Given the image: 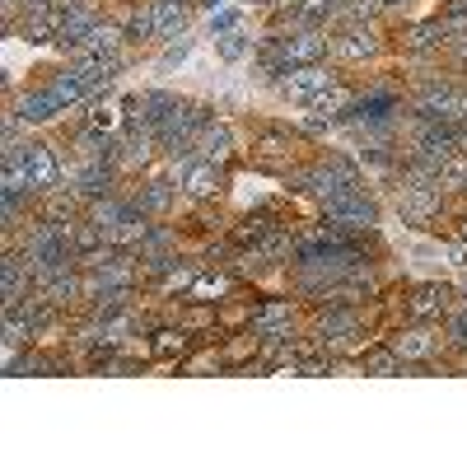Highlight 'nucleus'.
Listing matches in <instances>:
<instances>
[{"label":"nucleus","mask_w":467,"mask_h":467,"mask_svg":"<svg viewBox=\"0 0 467 467\" xmlns=\"http://www.w3.org/2000/svg\"><path fill=\"white\" fill-rule=\"evenodd\" d=\"M169 178L178 182V192H182V197H192V202H211V197H220V192H224V164L202 160L197 150L169 160Z\"/></svg>","instance_id":"nucleus-1"},{"label":"nucleus","mask_w":467,"mask_h":467,"mask_svg":"<svg viewBox=\"0 0 467 467\" xmlns=\"http://www.w3.org/2000/svg\"><path fill=\"white\" fill-rule=\"evenodd\" d=\"M24 178L33 187V197H52L66 178V160L57 154L52 140H37V136H24Z\"/></svg>","instance_id":"nucleus-2"},{"label":"nucleus","mask_w":467,"mask_h":467,"mask_svg":"<svg viewBox=\"0 0 467 467\" xmlns=\"http://www.w3.org/2000/svg\"><path fill=\"white\" fill-rule=\"evenodd\" d=\"M332 85H337V70L323 66V61H318V66H290L281 80H276V89H281L290 103H304V108H314Z\"/></svg>","instance_id":"nucleus-3"},{"label":"nucleus","mask_w":467,"mask_h":467,"mask_svg":"<svg viewBox=\"0 0 467 467\" xmlns=\"http://www.w3.org/2000/svg\"><path fill=\"white\" fill-rule=\"evenodd\" d=\"M323 211L337 229H350V234H374V224H379V206H374V197H365V187L323 202Z\"/></svg>","instance_id":"nucleus-4"},{"label":"nucleus","mask_w":467,"mask_h":467,"mask_svg":"<svg viewBox=\"0 0 467 467\" xmlns=\"http://www.w3.org/2000/svg\"><path fill=\"white\" fill-rule=\"evenodd\" d=\"M416 117L420 122H467V89L425 85L416 94Z\"/></svg>","instance_id":"nucleus-5"},{"label":"nucleus","mask_w":467,"mask_h":467,"mask_svg":"<svg viewBox=\"0 0 467 467\" xmlns=\"http://www.w3.org/2000/svg\"><path fill=\"white\" fill-rule=\"evenodd\" d=\"M122 47H127V33H122V24H112V19H99L80 43H75L66 57L75 61V66H85V61H108V57H122Z\"/></svg>","instance_id":"nucleus-6"},{"label":"nucleus","mask_w":467,"mask_h":467,"mask_svg":"<svg viewBox=\"0 0 467 467\" xmlns=\"http://www.w3.org/2000/svg\"><path fill=\"white\" fill-rule=\"evenodd\" d=\"M440 182L431 178V173H416L411 169V182L398 192V206H402V215L411 220V224H431L435 215H440Z\"/></svg>","instance_id":"nucleus-7"},{"label":"nucleus","mask_w":467,"mask_h":467,"mask_svg":"<svg viewBox=\"0 0 467 467\" xmlns=\"http://www.w3.org/2000/svg\"><path fill=\"white\" fill-rule=\"evenodd\" d=\"M66 108H70V103H66V94H61L52 80H43V85L24 89V94H19V103H15V112H19V122H24V127L57 122V117H61Z\"/></svg>","instance_id":"nucleus-8"},{"label":"nucleus","mask_w":467,"mask_h":467,"mask_svg":"<svg viewBox=\"0 0 467 467\" xmlns=\"http://www.w3.org/2000/svg\"><path fill=\"white\" fill-rule=\"evenodd\" d=\"M402 112V99L393 89H374L365 99H356V108H350L346 117V127H365V131H383V127H393V117Z\"/></svg>","instance_id":"nucleus-9"},{"label":"nucleus","mask_w":467,"mask_h":467,"mask_svg":"<svg viewBox=\"0 0 467 467\" xmlns=\"http://www.w3.org/2000/svg\"><path fill=\"white\" fill-rule=\"evenodd\" d=\"M290 327H295V304L290 299H271V304H262V308L248 314V332H257L266 346L290 341Z\"/></svg>","instance_id":"nucleus-10"},{"label":"nucleus","mask_w":467,"mask_h":467,"mask_svg":"<svg viewBox=\"0 0 467 467\" xmlns=\"http://www.w3.org/2000/svg\"><path fill=\"white\" fill-rule=\"evenodd\" d=\"M379 47H383V37H379L374 24H346V33L332 37V52L341 61H350V66H356V61H374Z\"/></svg>","instance_id":"nucleus-11"},{"label":"nucleus","mask_w":467,"mask_h":467,"mask_svg":"<svg viewBox=\"0 0 467 467\" xmlns=\"http://www.w3.org/2000/svg\"><path fill=\"white\" fill-rule=\"evenodd\" d=\"M33 281H37V271H33L28 253L10 248L5 262H0V295H5V304H19L24 295H33Z\"/></svg>","instance_id":"nucleus-12"},{"label":"nucleus","mask_w":467,"mask_h":467,"mask_svg":"<svg viewBox=\"0 0 467 467\" xmlns=\"http://www.w3.org/2000/svg\"><path fill=\"white\" fill-rule=\"evenodd\" d=\"M449 299H453L449 285H435V281L411 285V295H407V314H411V318H440V314H449Z\"/></svg>","instance_id":"nucleus-13"},{"label":"nucleus","mask_w":467,"mask_h":467,"mask_svg":"<svg viewBox=\"0 0 467 467\" xmlns=\"http://www.w3.org/2000/svg\"><path fill=\"white\" fill-rule=\"evenodd\" d=\"M388 346L398 350V360H402V365H420V360H431V356H435L440 337H435L431 327H407V332H398Z\"/></svg>","instance_id":"nucleus-14"},{"label":"nucleus","mask_w":467,"mask_h":467,"mask_svg":"<svg viewBox=\"0 0 467 467\" xmlns=\"http://www.w3.org/2000/svg\"><path fill=\"white\" fill-rule=\"evenodd\" d=\"M131 202L154 220V215H169L173 211V202H178V182L173 178H150L140 192H131Z\"/></svg>","instance_id":"nucleus-15"},{"label":"nucleus","mask_w":467,"mask_h":467,"mask_svg":"<svg viewBox=\"0 0 467 467\" xmlns=\"http://www.w3.org/2000/svg\"><path fill=\"white\" fill-rule=\"evenodd\" d=\"M150 10H154V28H160V43H169V37L187 33L192 0H150Z\"/></svg>","instance_id":"nucleus-16"},{"label":"nucleus","mask_w":467,"mask_h":467,"mask_svg":"<svg viewBox=\"0 0 467 467\" xmlns=\"http://www.w3.org/2000/svg\"><path fill=\"white\" fill-rule=\"evenodd\" d=\"M197 154L202 160H211V164H229V154H234V131H229V122H211L197 131Z\"/></svg>","instance_id":"nucleus-17"},{"label":"nucleus","mask_w":467,"mask_h":467,"mask_svg":"<svg viewBox=\"0 0 467 467\" xmlns=\"http://www.w3.org/2000/svg\"><path fill=\"white\" fill-rule=\"evenodd\" d=\"M19 33H24V43H33V47L61 43V15H57V10H37V15H24V19H19Z\"/></svg>","instance_id":"nucleus-18"},{"label":"nucleus","mask_w":467,"mask_h":467,"mask_svg":"<svg viewBox=\"0 0 467 467\" xmlns=\"http://www.w3.org/2000/svg\"><path fill=\"white\" fill-rule=\"evenodd\" d=\"M449 43V24L444 19H425V24H411L407 33H402V47L407 52H435V47H444Z\"/></svg>","instance_id":"nucleus-19"},{"label":"nucleus","mask_w":467,"mask_h":467,"mask_svg":"<svg viewBox=\"0 0 467 467\" xmlns=\"http://www.w3.org/2000/svg\"><path fill=\"white\" fill-rule=\"evenodd\" d=\"M356 99H360L356 89L337 80V85H332V89H327V94H323V99H318L314 108H308V112H318V117H332V122H346V117H350V108H356Z\"/></svg>","instance_id":"nucleus-20"},{"label":"nucleus","mask_w":467,"mask_h":467,"mask_svg":"<svg viewBox=\"0 0 467 467\" xmlns=\"http://www.w3.org/2000/svg\"><path fill=\"white\" fill-rule=\"evenodd\" d=\"M122 33H127V43H160V28H154V10H150V0H145V5H131V10H127Z\"/></svg>","instance_id":"nucleus-21"},{"label":"nucleus","mask_w":467,"mask_h":467,"mask_svg":"<svg viewBox=\"0 0 467 467\" xmlns=\"http://www.w3.org/2000/svg\"><path fill=\"white\" fill-rule=\"evenodd\" d=\"M435 182L444 192H467V150H453L449 154V160L440 164V173H435Z\"/></svg>","instance_id":"nucleus-22"},{"label":"nucleus","mask_w":467,"mask_h":467,"mask_svg":"<svg viewBox=\"0 0 467 467\" xmlns=\"http://www.w3.org/2000/svg\"><path fill=\"white\" fill-rule=\"evenodd\" d=\"M234 290V281L229 276H211V271H197V281H192V299H202V304H215V299H224Z\"/></svg>","instance_id":"nucleus-23"},{"label":"nucleus","mask_w":467,"mask_h":467,"mask_svg":"<svg viewBox=\"0 0 467 467\" xmlns=\"http://www.w3.org/2000/svg\"><path fill=\"white\" fill-rule=\"evenodd\" d=\"M182 350H187V332L182 327H160L154 341H150V356H160V360H173V356H182Z\"/></svg>","instance_id":"nucleus-24"},{"label":"nucleus","mask_w":467,"mask_h":467,"mask_svg":"<svg viewBox=\"0 0 467 467\" xmlns=\"http://www.w3.org/2000/svg\"><path fill=\"white\" fill-rule=\"evenodd\" d=\"M215 47H220V57H224V61H239V57H248V52H253V37H248V28H234V33L215 37Z\"/></svg>","instance_id":"nucleus-25"},{"label":"nucleus","mask_w":467,"mask_h":467,"mask_svg":"<svg viewBox=\"0 0 467 467\" xmlns=\"http://www.w3.org/2000/svg\"><path fill=\"white\" fill-rule=\"evenodd\" d=\"M360 365H365L369 374H398V369H402V360H398V350H393V346H388V350H365Z\"/></svg>","instance_id":"nucleus-26"},{"label":"nucleus","mask_w":467,"mask_h":467,"mask_svg":"<svg viewBox=\"0 0 467 467\" xmlns=\"http://www.w3.org/2000/svg\"><path fill=\"white\" fill-rule=\"evenodd\" d=\"M234 28H244V15L239 10H211V37H224V33H234Z\"/></svg>","instance_id":"nucleus-27"},{"label":"nucleus","mask_w":467,"mask_h":467,"mask_svg":"<svg viewBox=\"0 0 467 467\" xmlns=\"http://www.w3.org/2000/svg\"><path fill=\"white\" fill-rule=\"evenodd\" d=\"M187 52H192V37H187V33L169 37V43H164V66H178V61H187Z\"/></svg>","instance_id":"nucleus-28"},{"label":"nucleus","mask_w":467,"mask_h":467,"mask_svg":"<svg viewBox=\"0 0 467 467\" xmlns=\"http://www.w3.org/2000/svg\"><path fill=\"white\" fill-rule=\"evenodd\" d=\"M444 262H449L453 271H467V244H462V239L449 244V248H444Z\"/></svg>","instance_id":"nucleus-29"},{"label":"nucleus","mask_w":467,"mask_h":467,"mask_svg":"<svg viewBox=\"0 0 467 467\" xmlns=\"http://www.w3.org/2000/svg\"><path fill=\"white\" fill-rule=\"evenodd\" d=\"M449 337H453V346L467 350V314H453V318H449Z\"/></svg>","instance_id":"nucleus-30"},{"label":"nucleus","mask_w":467,"mask_h":467,"mask_svg":"<svg viewBox=\"0 0 467 467\" xmlns=\"http://www.w3.org/2000/svg\"><path fill=\"white\" fill-rule=\"evenodd\" d=\"M458 57H462V61H467V33H462V37H458Z\"/></svg>","instance_id":"nucleus-31"},{"label":"nucleus","mask_w":467,"mask_h":467,"mask_svg":"<svg viewBox=\"0 0 467 467\" xmlns=\"http://www.w3.org/2000/svg\"><path fill=\"white\" fill-rule=\"evenodd\" d=\"M458 239H462V244H467V215H462V220H458Z\"/></svg>","instance_id":"nucleus-32"},{"label":"nucleus","mask_w":467,"mask_h":467,"mask_svg":"<svg viewBox=\"0 0 467 467\" xmlns=\"http://www.w3.org/2000/svg\"><path fill=\"white\" fill-rule=\"evenodd\" d=\"M206 5H211V10H220V5H224V0H206Z\"/></svg>","instance_id":"nucleus-33"},{"label":"nucleus","mask_w":467,"mask_h":467,"mask_svg":"<svg viewBox=\"0 0 467 467\" xmlns=\"http://www.w3.org/2000/svg\"><path fill=\"white\" fill-rule=\"evenodd\" d=\"M462 295H467V271H462Z\"/></svg>","instance_id":"nucleus-34"}]
</instances>
